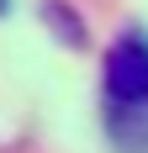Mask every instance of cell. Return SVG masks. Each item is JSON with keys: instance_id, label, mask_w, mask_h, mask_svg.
<instances>
[{"instance_id": "obj_2", "label": "cell", "mask_w": 148, "mask_h": 153, "mask_svg": "<svg viewBox=\"0 0 148 153\" xmlns=\"http://www.w3.org/2000/svg\"><path fill=\"white\" fill-rule=\"evenodd\" d=\"M48 16H53V21H58V32H64V37H69L74 48H79V37H85V27H79V21H69V16H64V5H58V0L48 5Z\"/></svg>"}, {"instance_id": "obj_1", "label": "cell", "mask_w": 148, "mask_h": 153, "mask_svg": "<svg viewBox=\"0 0 148 153\" xmlns=\"http://www.w3.org/2000/svg\"><path fill=\"white\" fill-rule=\"evenodd\" d=\"M106 132L117 153H148V32H122L101 63Z\"/></svg>"}]
</instances>
